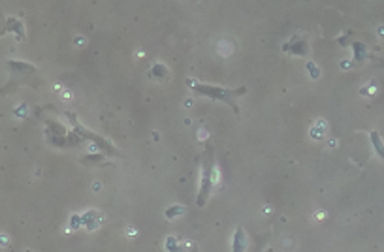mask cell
Instances as JSON below:
<instances>
[{
	"instance_id": "cell-1",
	"label": "cell",
	"mask_w": 384,
	"mask_h": 252,
	"mask_svg": "<svg viewBox=\"0 0 384 252\" xmlns=\"http://www.w3.org/2000/svg\"><path fill=\"white\" fill-rule=\"evenodd\" d=\"M188 85H194V89L198 90V92H202V94H205V96L215 98V100H221V102H226L228 106H232V108H234L235 113L239 111V108L234 104L232 96H235V94H243V92H245V89L226 90V89H222V87H215V85H200V83H196V81H188Z\"/></svg>"
},
{
	"instance_id": "cell-2",
	"label": "cell",
	"mask_w": 384,
	"mask_h": 252,
	"mask_svg": "<svg viewBox=\"0 0 384 252\" xmlns=\"http://www.w3.org/2000/svg\"><path fill=\"white\" fill-rule=\"evenodd\" d=\"M211 171H213V160H207V162L204 164V177H202V186H200V199L198 204L204 205L205 199H207V196H209V188H211V181H213V177H211Z\"/></svg>"
},
{
	"instance_id": "cell-3",
	"label": "cell",
	"mask_w": 384,
	"mask_h": 252,
	"mask_svg": "<svg viewBox=\"0 0 384 252\" xmlns=\"http://www.w3.org/2000/svg\"><path fill=\"white\" fill-rule=\"evenodd\" d=\"M245 239H243V230H237V234H235V239H234V252H243L245 250Z\"/></svg>"
}]
</instances>
